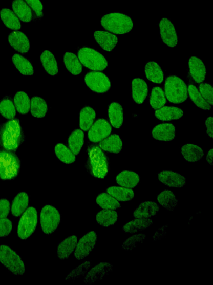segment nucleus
Listing matches in <instances>:
<instances>
[{"label": "nucleus", "mask_w": 213, "mask_h": 285, "mask_svg": "<svg viewBox=\"0 0 213 285\" xmlns=\"http://www.w3.org/2000/svg\"><path fill=\"white\" fill-rule=\"evenodd\" d=\"M189 68L190 75L197 83L200 84L205 81L206 70L201 59L192 56L189 60Z\"/></svg>", "instance_id": "nucleus-18"}, {"label": "nucleus", "mask_w": 213, "mask_h": 285, "mask_svg": "<svg viewBox=\"0 0 213 285\" xmlns=\"http://www.w3.org/2000/svg\"><path fill=\"white\" fill-rule=\"evenodd\" d=\"M16 109L19 114H28L31 107V101L29 97L24 91L18 92L14 98Z\"/></svg>", "instance_id": "nucleus-43"}, {"label": "nucleus", "mask_w": 213, "mask_h": 285, "mask_svg": "<svg viewBox=\"0 0 213 285\" xmlns=\"http://www.w3.org/2000/svg\"><path fill=\"white\" fill-rule=\"evenodd\" d=\"M30 109L33 117L42 118L46 116L48 110V106L44 99L34 97L31 99Z\"/></svg>", "instance_id": "nucleus-40"}, {"label": "nucleus", "mask_w": 213, "mask_h": 285, "mask_svg": "<svg viewBox=\"0 0 213 285\" xmlns=\"http://www.w3.org/2000/svg\"><path fill=\"white\" fill-rule=\"evenodd\" d=\"M106 192L117 201L122 202L131 201L135 196L134 191L128 188L111 187L106 189Z\"/></svg>", "instance_id": "nucleus-41"}, {"label": "nucleus", "mask_w": 213, "mask_h": 285, "mask_svg": "<svg viewBox=\"0 0 213 285\" xmlns=\"http://www.w3.org/2000/svg\"><path fill=\"white\" fill-rule=\"evenodd\" d=\"M0 262L13 274L22 275L25 273V265L21 257L6 245L0 246Z\"/></svg>", "instance_id": "nucleus-7"}, {"label": "nucleus", "mask_w": 213, "mask_h": 285, "mask_svg": "<svg viewBox=\"0 0 213 285\" xmlns=\"http://www.w3.org/2000/svg\"><path fill=\"white\" fill-rule=\"evenodd\" d=\"M0 17L7 28L12 30H18L21 29L22 25L19 19L9 9H3L0 11Z\"/></svg>", "instance_id": "nucleus-31"}, {"label": "nucleus", "mask_w": 213, "mask_h": 285, "mask_svg": "<svg viewBox=\"0 0 213 285\" xmlns=\"http://www.w3.org/2000/svg\"><path fill=\"white\" fill-rule=\"evenodd\" d=\"M153 221L150 218H139L125 224L123 231L125 233L135 234L139 231L149 229Z\"/></svg>", "instance_id": "nucleus-30"}, {"label": "nucleus", "mask_w": 213, "mask_h": 285, "mask_svg": "<svg viewBox=\"0 0 213 285\" xmlns=\"http://www.w3.org/2000/svg\"><path fill=\"white\" fill-rule=\"evenodd\" d=\"M29 198L25 192H20L12 202L11 212L13 216L19 217L28 208Z\"/></svg>", "instance_id": "nucleus-33"}, {"label": "nucleus", "mask_w": 213, "mask_h": 285, "mask_svg": "<svg viewBox=\"0 0 213 285\" xmlns=\"http://www.w3.org/2000/svg\"><path fill=\"white\" fill-rule=\"evenodd\" d=\"M96 42L106 51H111L118 43V38L111 33L102 31H96L94 33Z\"/></svg>", "instance_id": "nucleus-20"}, {"label": "nucleus", "mask_w": 213, "mask_h": 285, "mask_svg": "<svg viewBox=\"0 0 213 285\" xmlns=\"http://www.w3.org/2000/svg\"><path fill=\"white\" fill-rule=\"evenodd\" d=\"M91 266L90 261H86L80 265L76 269L72 270L68 277L66 278V281H74L76 278L84 275L88 271Z\"/></svg>", "instance_id": "nucleus-49"}, {"label": "nucleus", "mask_w": 213, "mask_h": 285, "mask_svg": "<svg viewBox=\"0 0 213 285\" xmlns=\"http://www.w3.org/2000/svg\"><path fill=\"white\" fill-rule=\"evenodd\" d=\"M188 92L191 100L198 108L204 110L211 109V106L205 100L195 85H189Z\"/></svg>", "instance_id": "nucleus-42"}, {"label": "nucleus", "mask_w": 213, "mask_h": 285, "mask_svg": "<svg viewBox=\"0 0 213 285\" xmlns=\"http://www.w3.org/2000/svg\"><path fill=\"white\" fill-rule=\"evenodd\" d=\"M78 55L80 62L90 70L98 71L108 68V62L105 58L94 49L83 48L79 50Z\"/></svg>", "instance_id": "nucleus-6"}, {"label": "nucleus", "mask_w": 213, "mask_h": 285, "mask_svg": "<svg viewBox=\"0 0 213 285\" xmlns=\"http://www.w3.org/2000/svg\"><path fill=\"white\" fill-rule=\"evenodd\" d=\"M165 231V228H164V227L161 229H159V230L157 231V233L155 234V236H153V238H154V240H157V239H160V238H161V237H164L165 235H162V234H164V232Z\"/></svg>", "instance_id": "nucleus-55"}, {"label": "nucleus", "mask_w": 213, "mask_h": 285, "mask_svg": "<svg viewBox=\"0 0 213 285\" xmlns=\"http://www.w3.org/2000/svg\"><path fill=\"white\" fill-rule=\"evenodd\" d=\"M64 63L66 68L74 75L81 74L82 66L78 58L73 53L66 52L64 55Z\"/></svg>", "instance_id": "nucleus-34"}, {"label": "nucleus", "mask_w": 213, "mask_h": 285, "mask_svg": "<svg viewBox=\"0 0 213 285\" xmlns=\"http://www.w3.org/2000/svg\"><path fill=\"white\" fill-rule=\"evenodd\" d=\"M212 151L213 149H211L206 156V161L211 165H212Z\"/></svg>", "instance_id": "nucleus-56"}, {"label": "nucleus", "mask_w": 213, "mask_h": 285, "mask_svg": "<svg viewBox=\"0 0 213 285\" xmlns=\"http://www.w3.org/2000/svg\"><path fill=\"white\" fill-rule=\"evenodd\" d=\"M158 180L166 186L173 188L183 187L185 178L179 174L171 170H164L158 174Z\"/></svg>", "instance_id": "nucleus-16"}, {"label": "nucleus", "mask_w": 213, "mask_h": 285, "mask_svg": "<svg viewBox=\"0 0 213 285\" xmlns=\"http://www.w3.org/2000/svg\"><path fill=\"white\" fill-rule=\"evenodd\" d=\"M97 236L95 232L91 231L83 236L77 242L75 257L78 260L88 256L96 246Z\"/></svg>", "instance_id": "nucleus-11"}, {"label": "nucleus", "mask_w": 213, "mask_h": 285, "mask_svg": "<svg viewBox=\"0 0 213 285\" xmlns=\"http://www.w3.org/2000/svg\"><path fill=\"white\" fill-rule=\"evenodd\" d=\"M21 162L13 151H0V179L4 181L14 180L18 176Z\"/></svg>", "instance_id": "nucleus-4"}, {"label": "nucleus", "mask_w": 213, "mask_h": 285, "mask_svg": "<svg viewBox=\"0 0 213 285\" xmlns=\"http://www.w3.org/2000/svg\"><path fill=\"white\" fill-rule=\"evenodd\" d=\"M0 114L8 119H12L16 116L15 106L10 99H5L0 102Z\"/></svg>", "instance_id": "nucleus-47"}, {"label": "nucleus", "mask_w": 213, "mask_h": 285, "mask_svg": "<svg viewBox=\"0 0 213 285\" xmlns=\"http://www.w3.org/2000/svg\"><path fill=\"white\" fill-rule=\"evenodd\" d=\"M41 62L47 73L51 76H55L58 73L56 59L52 52L44 51L41 56Z\"/></svg>", "instance_id": "nucleus-32"}, {"label": "nucleus", "mask_w": 213, "mask_h": 285, "mask_svg": "<svg viewBox=\"0 0 213 285\" xmlns=\"http://www.w3.org/2000/svg\"><path fill=\"white\" fill-rule=\"evenodd\" d=\"M10 210V203L6 199L0 200V219L8 216Z\"/></svg>", "instance_id": "nucleus-53"}, {"label": "nucleus", "mask_w": 213, "mask_h": 285, "mask_svg": "<svg viewBox=\"0 0 213 285\" xmlns=\"http://www.w3.org/2000/svg\"><path fill=\"white\" fill-rule=\"evenodd\" d=\"M40 220L44 233L47 235H51L54 233L59 226L61 216L55 207L47 205L41 211Z\"/></svg>", "instance_id": "nucleus-9"}, {"label": "nucleus", "mask_w": 213, "mask_h": 285, "mask_svg": "<svg viewBox=\"0 0 213 285\" xmlns=\"http://www.w3.org/2000/svg\"><path fill=\"white\" fill-rule=\"evenodd\" d=\"M181 152L185 160L191 163L201 160L204 156V151L202 148L193 144L183 145Z\"/></svg>", "instance_id": "nucleus-29"}, {"label": "nucleus", "mask_w": 213, "mask_h": 285, "mask_svg": "<svg viewBox=\"0 0 213 285\" xmlns=\"http://www.w3.org/2000/svg\"><path fill=\"white\" fill-rule=\"evenodd\" d=\"M55 151L58 160L65 164H72L76 161V156L63 144L59 143L56 144Z\"/></svg>", "instance_id": "nucleus-45"}, {"label": "nucleus", "mask_w": 213, "mask_h": 285, "mask_svg": "<svg viewBox=\"0 0 213 285\" xmlns=\"http://www.w3.org/2000/svg\"><path fill=\"white\" fill-rule=\"evenodd\" d=\"M99 147L111 154H118L122 151L123 143L121 138L116 134L106 137L100 142Z\"/></svg>", "instance_id": "nucleus-21"}, {"label": "nucleus", "mask_w": 213, "mask_h": 285, "mask_svg": "<svg viewBox=\"0 0 213 285\" xmlns=\"http://www.w3.org/2000/svg\"><path fill=\"white\" fill-rule=\"evenodd\" d=\"M101 23L105 30L117 35L127 34L133 27L131 17L122 13L105 15L102 17Z\"/></svg>", "instance_id": "nucleus-3"}, {"label": "nucleus", "mask_w": 213, "mask_h": 285, "mask_svg": "<svg viewBox=\"0 0 213 285\" xmlns=\"http://www.w3.org/2000/svg\"><path fill=\"white\" fill-rule=\"evenodd\" d=\"M109 116L113 127L121 128L124 121L122 105L117 102L111 103L109 107Z\"/></svg>", "instance_id": "nucleus-28"}, {"label": "nucleus", "mask_w": 213, "mask_h": 285, "mask_svg": "<svg viewBox=\"0 0 213 285\" xmlns=\"http://www.w3.org/2000/svg\"><path fill=\"white\" fill-rule=\"evenodd\" d=\"M8 40L10 45L16 51L22 54H26L30 50L29 40L24 33L13 31L9 35Z\"/></svg>", "instance_id": "nucleus-17"}, {"label": "nucleus", "mask_w": 213, "mask_h": 285, "mask_svg": "<svg viewBox=\"0 0 213 285\" xmlns=\"http://www.w3.org/2000/svg\"><path fill=\"white\" fill-rule=\"evenodd\" d=\"M158 202L164 208L168 211H173L177 207L178 200L173 192L165 190L157 197Z\"/></svg>", "instance_id": "nucleus-39"}, {"label": "nucleus", "mask_w": 213, "mask_h": 285, "mask_svg": "<svg viewBox=\"0 0 213 285\" xmlns=\"http://www.w3.org/2000/svg\"><path fill=\"white\" fill-rule=\"evenodd\" d=\"M150 102L152 108L155 110L164 107L166 104V98L163 90L158 87L153 88L152 90Z\"/></svg>", "instance_id": "nucleus-44"}, {"label": "nucleus", "mask_w": 213, "mask_h": 285, "mask_svg": "<svg viewBox=\"0 0 213 285\" xmlns=\"http://www.w3.org/2000/svg\"><path fill=\"white\" fill-rule=\"evenodd\" d=\"M77 241V236L73 235L66 238L60 243L57 249V255L59 259L68 258L75 250Z\"/></svg>", "instance_id": "nucleus-23"}, {"label": "nucleus", "mask_w": 213, "mask_h": 285, "mask_svg": "<svg viewBox=\"0 0 213 285\" xmlns=\"http://www.w3.org/2000/svg\"><path fill=\"white\" fill-rule=\"evenodd\" d=\"M199 92L205 100L212 107L213 105V90L212 86L208 83H202L199 85Z\"/></svg>", "instance_id": "nucleus-50"}, {"label": "nucleus", "mask_w": 213, "mask_h": 285, "mask_svg": "<svg viewBox=\"0 0 213 285\" xmlns=\"http://www.w3.org/2000/svg\"><path fill=\"white\" fill-rule=\"evenodd\" d=\"M139 175L132 171L122 172L116 177V182L118 184L130 189L135 188L139 184Z\"/></svg>", "instance_id": "nucleus-26"}, {"label": "nucleus", "mask_w": 213, "mask_h": 285, "mask_svg": "<svg viewBox=\"0 0 213 285\" xmlns=\"http://www.w3.org/2000/svg\"><path fill=\"white\" fill-rule=\"evenodd\" d=\"M12 8L20 21L25 23H29L32 21L31 9L23 0H13Z\"/></svg>", "instance_id": "nucleus-24"}, {"label": "nucleus", "mask_w": 213, "mask_h": 285, "mask_svg": "<svg viewBox=\"0 0 213 285\" xmlns=\"http://www.w3.org/2000/svg\"><path fill=\"white\" fill-rule=\"evenodd\" d=\"M111 131L110 123L104 119H99L89 129L88 138L91 142L96 143L109 137Z\"/></svg>", "instance_id": "nucleus-12"}, {"label": "nucleus", "mask_w": 213, "mask_h": 285, "mask_svg": "<svg viewBox=\"0 0 213 285\" xmlns=\"http://www.w3.org/2000/svg\"><path fill=\"white\" fill-rule=\"evenodd\" d=\"M145 235L140 234L129 237L122 244V249L125 251H132L138 243L143 242L145 239Z\"/></svg>", "instance_id": "nucleus-48"}, {"label": "nucleus", "mask_w": 213, "mask_h": 285, "mask_svg": "<svg viewBox=\"0 0 213 285\" xmlns=\"http://www.w3.org/2000/svg\"><path fill=\"white\" fill-rule=\"evenodd\" d=\"M38 222L37 212L30 207L23 214L18 225L17 234L22 240L28 239L34 233Z\"/></svg>", "instance_id": "nucleus-8"}, {"label": "nucleus", "mask_w": 213, "mask_h": 285, "mask_svg": "<svg viewBox=\"0 0 213 285\" xmlns=\"http://www.w3.org/2000/svg\"><path fill=\"white\" fill-rule=\"evenodd\" d=\"M112 271V265L110 263L102 262L92 268L87 274L84 282L91 284L101 281Z\"/></svg>", "instance_id": "nucleus-14"}, {"label": "nucleus", "mask_w": 213, "mask_h": 285, "mask_svg": "<svg viewBox=\"0 0 213 285\" xmlns=\"http://www.w3.org/2000/svg\"><path fill=\"white\" fill-rule=\"evenodd\" d=\"M24 140L23 130L17 119L0 125V145L5 149L15 151Z\"/></svg>", "instance_id": "nucleus-1"}, {"label": "nucleus", "mask_w": 213, "mask_h": 285, "mask_svg": "<svg viewBox=\"0 0 213 285\" xmlns=\"http://www.w3.org/2000/svg\"><path fill=\"white\" fill-rule=\"evenodd\" d=\"M27 4L30 6L38 18H42L43 16L44 7L43 5L40 0H25Z\"/></svg>", "instance_id": "nucleus-52"}, {"label": "nucleus", "mask_w": 213, "mask_h": 285, "mask_svg": "<svg viewBox=\"0 0 213 285\" xmlns=\"http://www.w3.org/2000/svg\"><path fill=\"white\" fill-rule=\"evenodd\" d=\"M205 126L206 129V134L208 136L212 138L213 137V118L212 117H209L205 121Z\"/></svg>", "instance_id": "nucleus-54"}, {"label": "nucleus", "mask_w": 213, "mask_h": 285, "mask_svg": "<svg viewBox=\"0 0 213 285\" xmlns=\"http://www.w3.org/2000/svg\"><path fill=\"white\" fill-rule=\"evenodd\" d=\"M159 29L163 42L169 47H176L178 44V36L175 26L169 20L162 18L159 23Z\"/></svg>", "instance_id": "nucleus-13"}, {"label": "nucleus", "mask_w": 213, "mask_h": 285, "mask_svg": "<svg viewBox=\"0 0 213 285\" xmlns=\"http://www.w3.org/2000/svg\"><path fill=\"white\" fill-rule=\"evenodd\" d=\"M96 202L102 208L116 210L121 207V204L116 198L109 194L103 193L98 196Z\"/></svg>", "instance_id": "nucleus-46"}, {"label": "nucleus", "mask_w": 213, "mask_h": 285, "mask_svg": "<svg viewBox=\"0 0 213 285\" xmlns=\"http://www.w3.org/2000/svg\"><path fill=\"white\" fill-rule=\"evenodd\" d=\"M155 116L162 121L178 120L183 116V111L178 107L166 106L157 109L155 112Z\"/></svg>", "instance_id": "nucleus-22"}, {"label": "nucleus", "mask_w": 213, "mask_h": 285, "mask_svg": "<svg viewBox=\"0 0 213 285\" xmlns=\"http://www.w3.org/2000/svg\"><path fill=\"white\" fill-rule=\"evenodd\" d=\"M86 167L89 173L97 178H104L110 170L109 160L102 149L91 144L88 148V160Z\"/></svg>", "instance_id": "nucleus-2"}, {"label": "nucleus", "mask_w": 213, "mask_h": 285, "mask_svg": "<svg viewBox=\"0 0 213 285\" xmlns=\"http://www.w3.org/2000/svg\"><path fill=\"white\" fill-rule=\"evenodd\" d=\"M96 118V112L90 107H84L79 114V127L83 131H88Z\"/></svg>", "instance_id": "nucleus-35"}, {"label": "nucleus", "mask_w": 213, "mask_h": 285, "mask_svg": "<svg viewBox=\"0 0 213 285\" xmlns=\"http://www.w3.org/2000/svg\"><path fill=\"white\" fill-rule=\"evenodd\" d=\"M12 222L7 218L0 219V237H5L9 236L12 231Z\"/></svg>", "instance_id": "nucleus-51"}, {"label": "nucleus", "mask_w": 213, "mask_h": 285, "mask_svg": "<svg viewBox=\"0 0 213 285\" xmlns=\"http://www.w3.org/2000/svg\"><path fill=\"white\" fill-rule=\"evenodd\" d=\"M132 96L137 104H142L148 95V85L141 78H135L132 82Z\"/></svg>", "instance_id": "nucleus-19"}, {"label": "nucleus", "mask_w": 213, "mask_h": 285, "mask_svg": "<svg viewBox=\"0 0 213 285\" xmlns=\"http://www.w3.org/2000/svg\"><path fill=\"white\" fill-rule=\"evenodd\" d=\"M145 75L148 80L157 84H161L164 81V73L161 66L155 62L146 64L144 70Z\"/></svg>", "instance_id": "nucleus-25"}, {"label": "nucleus", "mask_w": 213, "mask_h": 285, "mask_svg": "<svg viewBox=\"0 0 213 285\" xmlns=\"http://www.w3.org/2000/svg\"><path fill=\"white\" fill-rule=\"evenodd\" d=\"M159 206L154 202H144L139 205L134 211L133 217L136 218H149L157 215Z\"/></svg>", "instance_id": "nucleus-27"}, {"label": "nucleus", "mask_w": 213, "mask_h": 285, "mask_svg": "<svg viewBox=\"0 0 213 285\" xmlns=\"http://www.w3.org/2000/svg\"><path fill=\"white\" fill-rule=\"evenodd\" d=\"M70 149L75 156L79 154L84 144V134L80 129H76L72 132L68 139Z\"/></svg>", "instance_id": "nucleus-36"}, {"label": "nucleus", "mask_w": 213, "mask_h": 285, "mask_svg": "<svg viewBox=\"0 0 213 285\" xmlns=\"http://www.w3.org/2000/svg\"><path fill=\"white\" fill-rule=\"evenodd\" d=\"M12 60L19 73L24 75H32L34 74L33 66L28 59L19 54H15Z\"/></svg>", "instance_id": "nucleus-37"}, {"label": "nucleus", "mask_w": 213, "mask_h": 285, "mask_svg": "<svg viewBox=\"0 0 213 285\" xmlns=\"http://www.w3.org/2000/svg\"><path fill=\"white\" fill-rule=\"evenodd\" d=\"M87 86L93 91L98 94L108 92L111 87V83L108 76L101 72H90L85 76Z\"/></svg>", "instance_id": "nucleus-10"}, {"label": "nucleus", "mask_w": 213, "mask_h": 285, "mask_svg": "<svg viewBox=\"0 0 213 285\" xmlns=\"http://www.w3.org/2000/svg\"><path fill=\"white\" fill-rule=\"evenodd\" d=\"M152 135L156 140L172 141L176 137L175 126L171 123L160 124L153 129Z\"/></svg>", "instance_id": "nucleus-15"}, {"label": "nucleus", "mask_w": 213, "mask_h": 285, "mask_svg": "<svg viewBox=\"0 0 213 285\" xmlns=\"http://www.w3.org/2000/svg\"><path fill=\"white\" fill-rule=\"evenodd\" d=\"M118 220L117 212L113 210H102L96 216V221L100 226L108 227L115 224Z\"/></svg>", "instance_id": "nucleus-38"}, {"label": "nucleus", "mask_w": 213, "mask_h": 285, "mask_svg": "<svg viewBox=\"0 0 213 285\" xmlns=\"http://www.w3.org/2000/svg\"><path fill=\"white\" fill-rule=\"evenodd\" d=\"M165 95L170 103L181 104L188 97V88L182 79L169 76L165 83Z\"/></svg>", "instance_id": "nucleus-5"}]
</instances>
